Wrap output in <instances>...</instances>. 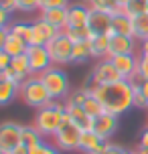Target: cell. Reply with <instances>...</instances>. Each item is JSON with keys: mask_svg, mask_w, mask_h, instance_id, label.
Listing matches in <instances>:
<instances>
[{"mask_svg": "<svg viewBox=\"0 0 148 154\" xmlns=\"http://www.w3.org/2000/svg\"><path fill=\"white\" fill-rule=\"evenodd\" d=\"M94 95L101 101V106L108 114H114L120 118L130 108H134V81L120 79L116 83L100 85L94 91Z\"/></svg>", "mask_w": 148, "mask_h": 154, "instance_id": "6da1fadb", "label": "cell"}, {"mask_svg": "<svg viewBox=\"0 0 148 154\" xmlns=\"http://www.w3.org/2000/svg\"><path fill=\"white\" fill-rule=\"evenodd\" d=\"M63 116H65V101H51L47 106L37 109L32 126L45 136V138H53L55 132L61 128Z\"/></svg>", "mask_w": 148, "mask_h": 154, "instance_id": "7a4b0ae2", "label": "cell"}, {"mask_svg": "<svg viewBox=\"0 0 148 154\" xmlns=\"http://www.w3.org/2000/svg\"><path fill=\"white\" fill-rule=\"evenodd\" d=\"M18 97H20V101H23L24 106L37 108V109L53 101V97L49 95L47 87L41 81L39 75H31L29 79H24L23 83H20V87H18Z\"/></svg>", "mask_w": 148, "mask_h": 154, "instance_id": "3957f363", "label": "cell"}, {"mask_svg": "<svg viewBox=\"0 0 148 154\" xmlns=\"http://www.w3.org/2000/svg\"><path fill=\"white\" fill-rule=\"evenodd\" d=\"M39 77H41V81L45 83L49 95H51L55 101H65L67 97H69V93H71L69 77H67L65 71H63V67L53 65V67H49L47 71H43Z\"/></svg>", "mask_w": 148, "mask_h": 154, "instance_id": "277c9868", "label": "cell"}, {"mask_svg": "<svg viewBox=\"0 0 148 154\" xmlns=\"http://www.w3.org/2000/svg\"><path fill=\"white\" fill-rule=\"evenodd\" d=\"M81 128L79 126H75V124L71 122V118L67 116V112H65V116H63V124L61 128L55 132V136L51 140H53V144L61 152H73V150H79V140H81Z\"/></svg>", "mask_w": 148, "mask_h": 154, "instance_id": "5b68a950", "label": "cell"}, {"mask_svg": "<svg viewBox=\"0 0 148 154\" xmlns=\"http://www.w3.org/2000/svg\"><path fill=\"white\" fill-rule=\"evenodd\" d=\"M47 51L51 55L53 65H57V67H63V65L73 63V41L63 31L47 45Z\"/></svg>", "mask_w": 148, "mask_h": 154, "instance_id": "8992f818", "label": "cell"}, {"mask_svg": "<svg viewBox=\"0 0 148 154\" xmlns=\"http://www.w3.org/2000/svg\"><path fill=\"white\" fill-rule=\"evenodd\" d=\"M18 144H23V126L20 124L6 120L0 124V146L4 152L14 150Z\"/></svg>", "mask_w": 148, "mask_h": 154, "instance_id": "52a82bcc", "label": "cell"}, {"mask_svg": "<svg viewBox=\"0 0 148 154\" xmlns=\"http://www.w3.org/2000/svg\"><path fill=\"white\" fill-rule=\"evenodd\" d=\"M26 57H29V65H31L32 75H41L43 71H47L49 67H53L51 55H49L45 45H29Z\"/></svg>", "mask_w": 148, "mask_h": 154, "instance_id": "ba28073f", "label": "cell"}, {"mask_svg": "<svg viewBox=\"0 0 148 154\" xmlns=\"http://www.w3.org/2000/svg\"><path fill=\"white\" fill-rule=\"evenodd\" d=\"M89 77L94 79V83L100 87V85H108V83H116L122 79V75L118 73V69L114 67V63L109 59H101V61L95 63V67L89 71Z\"/></svg>", "mask_w": 148, "mask_h": 154, "instance_id": "9c48e42d", "label": "cell"}, {"mask_svg": "<svg viewBox=\"0 0 148 154\" xmlns=\"http://www.w3.org/2000/svg\"><path fill=\"white\" fill-rule=\"evenodd\" d=\"M61 32V29H57L55 24L43 20V18H37L32 23V38H31V45H45L47 47L51 41H53L57 35Z\"/></svg>", "mask_w": 148, "mask_h": 154, "instance_id": "30bf717a", "label": "cell"}, {"mask_svg": "<svg viewBox=\"0 0 148 154\" xmlns=\"http://www.w3.org/2000/svg\"><path fill=\"white\" fill-rule=\"evenodd\" d=\"M109 61L114 63V67L122 75V79H130L132 81L134 77H136V71H138V53L114 55V57H109Z\"/></svg>", "mask_w": 148, "mask_h": 154, "instance_id": "8fae6325", "label": "cell"}, {"mask_svg": "<svg viewBox=\"0 0 148 154\" xmlns=\"http://www.w3.org/2000/svg\"><path fill=\"white\" fill-rule=\"evenodd\" d=\"M112 16L114 14H109V12L91 8V10H89V23H87V29L91 31L94 37H97V35H112Z\"/></svg>", "mask_w": 148, "mask_h": 154, "instance_id": "7c38bea8", "label": "cell"}, {"mask_svg": "<svg viewBox=\"0 0 148 154\" xmlns=\"http://www.w3.org/2000/svg\"><path fill=\"white\" fill-rule=\"evenodd\" d=\"M91 130H94L100 138H103L106 142H108V140L118 132V116L106 112V114L94 118V126H91Z\"/></svg>", "mask_w": 148, "mask_h": 154, "instance_id": "4fadbf2b", "label": "cell"}, {"mask_svg": "<svg viewBox=\"0 0 148 154\" xmlns=\"http://www.w3.org/2000/svg\"><path fill=\"white\" fill-rule=\"evenodd\" d=\"M136 38L126 35H109V57L114 55H126V53H138L136 51Z\"/></svg>", "mask_w": 148, "mask_h": 154, "instance_id": "5bb4252c", "label": "cell"}, {"mask_svg": "<svg viewBox=\"0 0 148 154\" xmlns=\"http://www.w3.org/2000/svg\"><path fill=\"white\" fill-rule=\"evenodd\" d=\"M106 146V140L100 138L94 130L81 132V140H79V150L83 154H100Z\"/></svg>", "mask_w": 148, "mask_h": 154, "instance_id": "9a60e30c", "label": "cell"}, {"mask_svg": "<svg viewBox=\"0 0 148 154\" xmlns=\"http://www.w3.org/2000/svg\"><path fill=\"white\" fill-rule=\"evenodd\" d=\"M112 35H126V37H134V18L126 14L124 10H118L112 16Z\"/></svg>", "mask_w": 148, "mask_h": 154, "instance_id": "2e32d148", "label": "cell"}, {"mask_svg": "<svg viewBox=\"0 0 148 154\" xmlns=\"http://www.w3.org/2000/svg\"><path fill=\"white\" fill-rule=\"evenodd\" d=\"M89 10L85 2H75L69 4V16H67V26H87L89 23Z\"/></svg>", "mask_w": 148, "mask_h": 154, "instance_id": "e0dca14e", "label": "cell"}, {"mask_svg": "<svg viewBox=\"0 0 148 154\" xmlns=\"http://www.w3.org/2000/svg\"><path fill=\"white\" fill-rule=\"evenodd\" d=\"M65 112H67V116L71 118V122L75 124V126H79L83 132H85V130H91V126H94V118H91V116L83 109V106L65 103Z\"/></svg>", "mask_w": 148, "mask_h": 154, "instance_id": "ac0fdd59", "label": "cell"}, {"mask_svg": "<svg viewBox=\"0 0 148 154\" xmlns=\"http://www.w3.org/2000/svg\"><path fill=\"white\" fill-rule=\"evenodd\" d=\"M67 16H69V6L39 10V18H43V20H47V23L55 24V26H57V29H61V31L67 26Z\"/></svg>", "mask_w": 148, "mask_h": 154, "instance_id": "d6986e66", "label": "cell"}, {"mask_svg": "<svg viewBox=\"0 0 148 154\" xmlns=\"http://www.w3.org/2000/svg\"><path fill=\"white\" fill-rule=\"evenodd\" d=\"M89 49H91V57L101 61V59H109V35H97L89 41Z\"/></svg>", "mask_w": 148, "mask_h": 154, "instance_id": "ffe728a7", "label": "cell"}, {"mask_svg": "<svg viewBox=\"0 0 148 154\" xmlns=\"http://www.w3.org/2000/svg\"><path fill=\"white\" fill-rule=\"evenodd\" d=\"M26 49H29V43L8 29V37H6V43H4V51H6L10 57H18V55L26 53Z\"/></svg>", "mask_w": 148, "mask_h": 154, "instance_id": "44dd1931", "label": "cell"}, {"mask_svg": "<svg viewBox=\"0 0 148 154\" xmlns=\"http://www.w3.org/2000/svg\"><path fill=\"white\" fill-rule=\"evenodd\" d=\"M45 136L41 134L32 124H29V126H23V144L29 150H32V148H37V146H41L43 142H45Z\"/></svg>", "mask_w": 148, "mask_h": 154, "instance_id": "7402d4cb", "label": "cell"}, {"mask_svg": "<svg viewBox=\"0 0 148 154\" xmlns=\"http://www.w3.org/2000/svg\"><path fill=\"white\" fill-rule=\"evenodd\" d=\"M14 97H18V85L8 79H0V106H8Z\"/></svg>", "mask_w": 148, "mask_h": 154, "instance_id": "603a6c76", "label": "cell"}, {"mask_svg": "<svg viewBox=\"0 0 148 154\" xmlns=\"http://www.w3.org/2000/svg\"><path fill=\"white\" fill-rule=\"evenodd\" d=\"M63 32H65L73 43H89V41L94 38V35H91V31H89L87 26H65Z\"/></svg>", "mask_w": 148, "mask_h": 154, "instance_id": "cb8c5ba5", "label": "cell"}, {"mask_svg": "<svg viewBox=\"0 0 148 154\" xmlns=\"http://www.w3.org/2000/svg\"><path fill=\"white\" fill-rule=\"evenodd\" d=\"M10 69L14 71L18 77H23V79H29V77L32 75V73H31V65H29V57H26V53H24V55H18V57H12Z\"/></svg>", "mask_w": 148, "mask_h": 154, "instance_id": "d4e9b609", "label": "cell"}, {"mask_svg": "<svg viewBox=\"0 0 148 154\" xmlns=\"http://www.w3.org/2000/svg\"><path fill=\"white\" fill-rule=\"evenodd\" d=\"M91 57V49H89V43H73V63L75 65H83L87 63Z\"/></svg>", "mask_w": 148, "mask_h": 154, "instance_id": "484cf974", "label": "cell"}, {"mask_svg": "<svg viewBox=\"0 0 148 154\" xmlns=\"http://www.w3.org/2000/svg\"><path fill=\"white\" fill-rule=\"evenodd\" d=\"M134 38L140 43L148 38V12L140 16H134Z\"/></svg>", "mask_w": 148, "mask_h": 154, "instance_id": "4316f807", "label": "cell"}, {"mask_svg": "<svg viewBox=\"0 0 148 154\" xmlns=\"http://www.w3.org/2000/svg\"><path fill=\"white\" fill-rule=\"evenodd\" d=\"M89 8H95V10H103V12H109V14H116L118 10H122V6L118 4L116 0H83Z\"/></svg>", "mask_w": 148, "mask_h": 154, "instance_id": "83f0119b", "label": "cell"}, {"mask_svg": "<svg viewBox=\"0 0 148 154\" xmlns=\"http://www.w3.org/2000/svg\"><path fill=\"white\" fill-rule=\"evenodd\" d=\"M122 10L126 14H130L132 18L134 16H140L144 12H148V0H130L126 6H122Z\"/></svg>", "mask_w": 148, "mask_h": 154, "instance_id": "f1b7e54d", "label": "cell"}, {"mask_svg": "<svg viewBox=\"0 0 148 154\" xmlns=\"http://www.w3.org/2000/svg\"><path fill=\"white\" fill-rule=\"evenodd\" d=\"M83 109H85V112L91 116V118H97V116L106 114V109H103V106H101V101L95 97L94 93H89V95H87L85 103H83Z\"/></svg>", "mask_w": 148, "mask_h": 154, "instance_id": "f546056e", "label": "cell"}, {"mask_svg": "<svg viewBox=\"0 0 148 154\" xmlns=\"http://www.w3.org/2000/svg\"><path fill=\"white\" fill-rule=\"evenodd\" d=\"M8 29L14 32V35H18L20 38H24V41L31 45V38H32V23H14V24H10Z\"/></svg>", "mask_w": 148, "mask_h": 154, "instance_id": "4dcf8cb0", "label": "cell"}, {"mask_svg": "<svg viewBox=\"0 0 148 154\" xmlns=\"http://www.w3.org/2000/svg\"><path fill=\"white\" fill-rule=\"evenodd\" d=\"M87 95H89V91H87L85 87H77V89H73V91L69 93V97L65 100V103H73V106H83L87 100Z\"/></svg>", "mask_w": 148, "mask_h": 154, "instance_id": "1f68e13d", "label": "cell"}, {"mask_svg": "<svg viewBox=\"0 0 148 154\" xmlns=\"http://www.w3.org/2000/svg\"><path fill=\"white\" fill-rule=\"evenodd\" d=\"M132 81H148V57L138 53V71Z\"/></svg>", "mask_w": 148, "mask_h": 154, "instance_id": "d6a6232c", "label": "cell"}, {"mask_svg": "<svg viewBox=\"0 0 148 154\" xmlns=\"http://www.w3.org/2000/svg\"><path fill=\"white\" fill-rule=\"evenodd\" d=\"M16 4H18L20 12H37V10H41L39 0H16Z\"/></svg>", "mask_w": 148, "mask_h": 154, "instance_id": "836d02e7", "label": "cell"}, {"mask_svg": "<svg viewBox=\"0 0 148 154\" xmlns=\"http://www.w3.org/2000/svg\"><path fill=\"white\" fill-rule=\"evenodd\" d=\"M134 108H138V109H148V101H146V97H144V93L140 91L138 83H134Z\"/></svg>", "mask_w": 148, "mask_h": 154, "instance_id": "e575fe53", "label": "cell"}, {"mask_svg": "<svg viewBox=\"0 0 148 154\" xmlns=\"http://www.w3.org/2000/svg\"><path fill=\"white\" fill-rule=\"evenodd\" d=\"M31 154H61V150L55 146V144H49V142H43L41 146L32 148Z\"/></svg>", "mask_w": 148, "mask_h": 154, "instance_id": "d590c367", "label": "cell"}, {"mask_svg": "<svg viewBox=\"0 0 148 154\" xmlns=\"http://www.w3.org/2000/svg\"><path fill=\"white\" fill-rule=\"evenodd\" d=\"M41 10L47 8H61V6H69V0H39Z\"/></svg>", "mask_w": 148, "mask_h": 154, "instance_id": "8d00e7d4", "label": "cell"}, {"mask_svg": "<svg viewBox=\"0 0 148 154\" xmlns=\"http://www.w3.org/2000/svg\"><path fill=\"white\" fill-rule=\"evenodd\" d=\"M128 150H126L124 146H120V144H114V142H106V146H103V150H101L100 154H126Z\"/></svg>", "mask_w": 148, "mask_h": 154, "instance_id": "74e56055", "label": "cell"}, {"mask_svg": "<svg viewBox=\"0 0 148 154\" xmlns=\"http://www.w3.org/2000/svg\"><path fill=\"white\" fill-rule=\"evenodd\" d=\"M10 63H12V57L2 49V51H0V71H6L8 67H10Z\"/></svg>", "mask_w": 148, "mask_h": 154, "instance_id": "f35d334b", "label": "cell"}, {"mask_svg": "<svg viewBox=\"0 0 148 154\" xmlns=\"http://www.w3.org/2000/svg\"><path fill=\"white\" fill-rule=\"evenodd\" d=\"M10 12L4 10V8H0V29H8L10 26Z\"/></svg>", "mask_w": 148, "mask_h": 154, "instance_id": "ab89813d", "label": "cell"}, {"mask_svg": "<svg viewBox=\"0 0 148 154\" xmlns=\"http://www.w3.org/2000/svg\"><path fill=\"white\" fill-rule=\"evenodd\" d=\"M0 8H4L12 14L14 10H18V4H16V0H0Z\"/></svg>", "mask_w": 148, "mask_h": 154, "instance_id": "60d3db41", "label": "cell"}, {"mask_svg": "<svg viewBox=\"0 0 148 154\" xmlns=\"http://www.w3.org/2000/svg\"><path fill=\"white\" fill-rule=\"evenodd\" d=\"M6 154H31V150L24 146V144H18L14 150H10V152H6Z\"/></svg>", "mask_w": 148, "mask_h": 154, "instance_id": "b9f144b4", "label": "cell"}, {"mask_svg": "<svg viewBox=\"0 0 148 154\" xmlns=\"http://www.w3.org/2000/svg\"><path fill=\"white\" fill-rule=\"evenodd\" d=\"M138 146L148 148V128H144V130H142V134H140V144H138Z\"/></svg>", "mask_w": 148, "mask_h": 154, "instance_id": "7bdbcfd3", "label": "cell"}, {"mask_svg": "<svg viewBox=\"0 0 148 154\" xmlns=\"http://www.w3.org/2000/svg\"><path fill=\"white\" fill-rule=\"evenodd\" d=\"M134 83H138L140 91L144 93V97H146V101H148V81H134Z\"/></svg>", "mask_w": 148, "mask_h": 154, "instance_id": "ee69618b", "label": "cell"}, {"mask_svg": "<svg viewBox=\"0 0 148 154\" xmlns=\"http://www.w3.org/2000/svg\"><path fill=\"white\" fill-rule=\"evenodd\" d=\"M6 37H8V29H0V51L4 49V43H6Z\"/></svg>", "mask_w": 148, "mask_h": 154, "instance_id": "f6af8a7d", "label": "cell"}, {"mask_svg": "<svg viewBox=\"0 0 148 154\" xmlns=\"http://www.w3.org/2000/svg\"><path fill=\"white\" fill-rule=\"evenodd\" d=\"M138 53H140V55H146V57H148V38H146V41H140Z\"/></svg>", "mask_w": 148, "mask_h": 154, "instance_id": "bcb514c9", "label": "cell"}, {"mask_svg": "<svg viewBox=\"0 0 148 154\" xmlns=\"http://www.w3.org/2000/svg\"><path fill=\"white\" fill-rule=\"evenodd\" d=\"M138 154H148V148H142V146H138V150H136Z\"/></svg>", "mask_w": 148, "mask_h": 154, "instance_id": "7dc6e473", "label": "cell"}, {"mask_svg": "<svg viewBox=\"0 0 148 154\" xmlns=\"http://www.w3.org/2000/svg\"><path fill=\"white\" fill-rule=\"evenodd\" d=\"M118 4H120V6H126V4H128V2H130V0H116Z\"/></svg>", "mask_w": 148, "mask_h": 154, "instance_id": "c3c4849f", "label": "cell"}, {"mask_svg": "<svg viewBox=\"0 0 148 154\" xmlns=\"http://www.w3.org/2000/svg\"><path fill=\"white\" fill-rule=\"evenodd\" d=\"M126 154H138V152H136V150H128Z\"/></svg>", "mask_w": 148, "mask_h": 154, "instance_id": "681fc988", "label": "cell"}, {"mask_svg": "<svg viewBox=\"0 0 148 154\" xmlns=\"http://www.w3.org/2000/svg\"><path fill=\"white\" fill-rule=\"evenodd\" d=\"M0 79H4V71H0Z\"/></svg>", "mask_w": 148, "mask_h": 154, "instance_id": "f907efd6", "label": "cell"}, {"mask_svg": "<svg viewBox=\"0 0 148 154\" xmlns=\"http://www.w3.org/2000/svg\"><path fill=\"white\" fill-rule=\"evenodd\" d=\"M0 154H6V152H4V150H2V146H0Z\"/></svg>", "mask_w": 148, "mask_h": 154, "instance_id": "816d5d0a", "label": "cell"}, {"mask_svg": "<svg viewBox=\"0 0 148 154\" xmlns=\"http://www.w3.org/2000/svg\"><path fill=\"white\" fill-rule=\"evenodd\" d=\"M146 128H148V118H146Z\"/></svg>", "mask_w": 148, "mask_h": 154, "instance_id": "f5cc1de1", "label": "cell"}]
</instances>
